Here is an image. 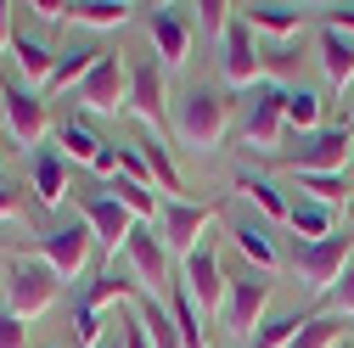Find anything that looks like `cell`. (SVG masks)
<instances>
[{"label": "cell", "mask_w": 354, "mask_h": 348, "mask_svg": "<svg viewBox=\"0 0 354 348\" xmlns=\"http://www.w3.org/2000/svg\"><path fill=\"white\" fill-rule=\"evenodd\" d=\"M57 292H62V276L46 264V258L17 253L12 264H6V315L34 320V315H46L51 303H57Z\"/></svg>", "instance_id": "cell-1"}, {"label": "cell", "mask_w": 354, "mask_h": 348, "mask_svg": "<svg viewBox=\"0 0 354 348\" xmlns=\"http://www.w3.org/2000/svg\"><path fill=\"white\" fill-rule=\"evenodd\" d=\"M225 124H231V102L219 90H208V84H192V90L174 102V135L186 146H197V152H214L219 135H225Z\"/></svg>", "instance_id": "cell-2"}, {"label": "cell", "mask_w": 354, "mask_h": 348, "mask_svg": "<svg viewBox=\"0 0 354 348\" xmlns=\"http://www.w3.org/2000/svg\"><path fill=\"white\" fill-rule=\"evenodd\" d=\"M292 174H337L343 163H354V135L337 129H309V135H292V146L276 152Z\"/></svg>", "instance_id": "cell-3"}, {"label": "cell", "mask_w": 354, "mask_h": 348, "mask_svg": "<svg viewBox=\"0 0 354 348\" xmlns=\"http://www.w3.org/2000/svg\"><path fill=\"white\" fill-rule=\"evenodd\" d=\"M348 258H354V231H332L321 242H298L292 247V270L309 292H326L343 270H348Z\"/></svg>", "instance_id": "cell-4"}, {"label": "cell", "mask_w": 354, "mask_h": 348, "mask_svg": "<svg viewBox=\"0 0 354 348\" xmlns=\"http://www.w3.org/2000/svg\"><path fill=\"white\" fill-rule=\"evenodd\" d=\"M118 258L129 270H136V281L152 292V298H169V287H174V276H169V247H163V236L152 231V225H129V236H124V247H118Z\"/></svg>", "instance_id": "cell-5"}, {"label": "cell", "mask_w": 354, "mask_h": 348, "mask_svg": "<svg viewBox=\"0 0 354 348\" xmlns=\"http://www.w3.org/2000/svg\"><path fill=\"white\" fill-rule=\"evenodd\" d=\"M91 247H96V236H91V225L79 220H62V225H51L46 236L34 242V258H46V264L57 270V276H79L84 264H91Z\"/></svg>", "instance_id": "cell-6"}, {"label": "cell", "mask_w": 354, "mask_h": 348, "mask_svg": "<svg viewBox=\"0 0 354 348\" xmlns=\"http://www.w3.org/2000/svg\"><path fill=\"white\" fill-rule=\"evenodd\" d=\"M264 309H270V281L264 276H225V309H219V326L225 331H253V326H264Z\"/></svg>", "instance_id": "cell-7"}, {"label": "cell", "mask_w": 354, "mask_h": 348, "mask_svg": "<svg viewBox=\"0 0 354 348\" xmlns=\"http://www.w3.org/2000/svg\"><path fill=\"white\" fill-rule=\"evenodd\" d=\"M73 102L84 107V113H118L124 102H129V68L107 51L91 73L79 79V90H73Z\"/></svg>", "instance_id": "cell-8"}, {"label": "cell", "mask_w": 354, "mask_h": 348, "mask_svg": "<svg viewBox=\"0 0 354 348\" xmlns=\"http://www.w3.org/2000/svg\"><path fill=\"white\" fill-rule=\"evenodd\" d=\"M208 220H214L208 208H197V202H186V197H163L158 225H152V231L163 236V247H169V253H180V258H186V253H197V247H203L197 236L208 231Z\"/></svg>", "instance_id": "cell-9"}, {"label": "cell", "mask_w": 354, "mask_h": 348, "mask_svg": "<svg viewBox=\"0 0 354 348\" xmlns=\"http://www.w3.org/2000/svg\"><path fill=\"white\" fill-rule=\"evenodd\" d=\"M73 202H79V220L91 225V236H96L102 247H113V253H118L136 220H129V213L107 197V186H79V191H73Z\"/></svg>", "instance_id": "cell-10"}, {"label": "cell", "mask_w": 354, "mask_h": 348, "mask_svg": "<svg viewBox=\"0 0 354 348\" xmlns=\"http://www.w3.org/2000/svg\"><path fill=\"white\" fill-rule=\"evenodd\" d=\"M0 113H6V124H12V135L34 152V146H46V102H39L34 90H23L17 79H6L0 84Z\"/></svg>", "instance_id": "cell-11"}, {"label": "cell", "mask_w": 354, "mask_h": 348, "mask_svg": "<svg viewBox=\"0 0 354 348\" xmlns=\"http://www.w3.org/2000/svg\"><path fill=\"white\" fill-rule=\"evenodd\" d=\"M287 129V90L270 79L253 84V102H248V146H276Z\"/></svg>", "instance_id": "cell-12"}, {"label": "cell", "mask_w": 354, "mask_h": 348, "mask_svg": "<svg viewBox=\"0 0 354 348\" xmlns=\"http://www.w3.org/2000/svg\"><path fill=\"white\" fill-rule=\"evenodd\" d=\"M180 287L192 292V303H197L203 315H219V309H225V270H219V253H214V247L186 253V276H180Z\"/></svg>", "instance_id": "cell-13"}, {"label": "cell", "mask_w": 354, "mask_h": 348, "mask_svg": "<svg viewBox=\"0 0 354 348\" xmlns=\"http://www.w3.org/2000/svg\"><path fill=\"white\" fill-rule=\"evenodd\" d=\"M236 17L253 28V34H270V46H281V39H298L309 12L304 6H287V0H253V6H236Z\"/></svg>", "instance_id": "cell-14"}, {"label": "cell", "mask_w": 354, "mask_h": 348, "mask_svg": "<svg viewBox=\"0 0 354 348\" xmlns=\"http://www.w3.org/2000/svg\"><path fill=\"white\" fill-rule=\"evenodd\" d=\"M28 191L39 208H57L68 197V157L62 146H34L28 152Z\"/></svg>", "instance_id": "cell-15"}, {"label": "cell", "mask_w": 354, "mask_h": 348, "mask_svg": "<svg viewBox=\"0 0 354 348\" xmlns=\"http://www.w3.org/2000/svg\"><path fill=\"white\" fill-rule=\"evenodd\" d=\"M129 113L141 124H163V62L158 57L129 62Z\"/></svg>", "instance_id": "cell-16"}, {"label": "cell", "mask_w": 354, "mask_h": 348, "mask_svg": "<svg viewBox=\"0 0 354 348\" xmlns=\"http://www.w3.org/2000/svg\"><path fill=\"white\" fill-rule=\"evenodd\" d=\"M219 68H225V79L231 84H259V73H264V57H259V46H253V28L242 23V17H231V28H225V57H219Z\"/></svg>", "instance_id": "cell-17"}, {"label": "cell", "mask_w": 354, "mask_h": 348, "mask_svg": "<svg viewBox=\"0 0 354 348\" xmlns=\"http://www.w3.org/2000/svg\"><path fill=\"white\" fill-rule=\"evenodd\" d=\"M147 34H152V51L163 57V68H180L186 62V23L174 6H147Z\"/></svg>", "instance_id": "cell-18"}, {"label": "cell", "mask_w": 354, "mask_h": 348, "mask_svg": "<svg viewBox=\"0 0 354 348\" xmlns=\"http://www.w3.org/2000/svg\"><path fill=\"white\" fill-rule=\"evenodd\" d=\"M102 57H107L102 46H91V39H73L68 51H57V68H51V79H46V90H51V96H57V90H79V79L91 73Z\"/></svg>", "instance_id": "cell-19"}, {"label": "cell", "mask_w": 354, "mask_h": 348, "mask_svg": "<svg viewBox=\"0 0 354 348\" xmlns=\"http://www.w3.org/2000/svg\"><path fill=\"white\" fill-rule=\"evenodd\" d=\"M287 225L298 231V242H321V236H332V225H337V208H326V202H315V197H292L287 202Z\"/></svg>", "instance_id": "cell-20"}, {"label": "cell", "mask_w": 354, "mask_h": 348, "mask_svg": "<svg viewBox=\"0 0 354 348\" xmlns=\"http://www.w3.org/2000/svg\"><path fill=\"white\" fill-rule=\"evenodd\" d=\"M231 242H236V253L248 258V264H259V276L276 270V242H270V231H264L259 220H231Z\"/></svg>", "instance_id": "cell-21"}, {"label": "cell", "mask_w": 354, "mask_h": 348, "mask_svg": "<svg viewBox=\"0 0 354 348\" xmlns=\"http://www.w3.org/2000/svg\"><path fill=\"white\" fill-rule=\"evenodd\" d=\"M113 298H118V303H124V298H129V303L141 298V281L124 276V258H118V253H113V264L96 270V281L84 287V303H91V309H102V303H113Z\"/></svg>", "instance_id": "cell-22"}, {"label": "cell", "mask_w": 354, "mask_h": 348, "mask_svg": "<svg viewBox=\"0 0 354 348\" xmlns=\"http://www.w3.org/2000/svg\"><path fill=\"white\" fill-rule=\"evenodd\" d=\"M12 62H17V73H23L28 84H46V79H51V68H57V57L46 51V39H34L28 28H17V34H12Z\"/></svg>", "instance_id": "cell-23"}, {"label": "cell", "mask_w": 354, "mask_h": 348, "mask_svg": "<svg viewBox=\"0 0 354 348\" xmlns=\"http://www.w3.org/2000/svg\"><path fill=\"white\" fill-rule=\"evenodd\" d=\"M107 197L129 213V220H141V225H158V197H152V186H141V180H124V174H113L107 180Z\"/></svg>", "instance_id": "cell-24"}, {"label": "cell", "mask_w": 354, "mask_h": 348, "mask_svg": "<svg viewBox=\"0 0 354 348\" xmlns=\"http://www.w3.org/2000/svg\"><path fill=\"white\" fill-rule=\"evenodd\" d=\"M321 68H326V79L337 84H354V39L348 34H337V28H326L321 23Z\"/></svg>", "instance_id": "cell-25"}, {"label": "cell", "mask_w": 354, "mask_h": 348, "mask_svg": "<svg viewBox=\"0 0 354 348\" xmlns=\"http://www.w3.org/2000/svg\"><path fill=\"white\" fill-rule=\"evenodd\" d=\"M136 315H141V326H147L152 348H186V342H180V331H174V315H169V303H163V298L141 292V298H136Z\"/></svg>", "instance_id": "cell-26"}, {"label": "cell", "mask_w": 354, "mask_h": 348, "mask_svg": "<svg viewBox=\"0 0 354 348\" xmlns=\"http://www.w3.org/2000/svg\"><path fill=\"white\" fill-rule=\"evenodd\" d=\"M163 303H169V315H174V331H180V342H186V348H208V337H203V309L192 303V292H186L180 281L169 287Z\"/></svg>", "instance_id": "cell-27"}, {"label": "cell", "mask_w": 354, "mask_h": 348, "mask_svg": "<svg viewBox=\"0 0 354 348\" xmlns=\"http://www.w3.org/2000/svg\"><path fill=\"white\" fill-rule=\"evenodd\" d=\"M136 6H124V0H73L68 6V23L73 28H118Z\"/></svg>", "instance_id": "cell-28"}, {"label": "cell", "mask_w": 354, "mask_h": 348, "mask_svg": "<svg viewBox=\"0 0 354 348\" xmlns=\"http://www.w3.org/2000/svg\"><path fill=\"white\" fill-rule=\"evenodd\" d=\"M136 146H141V157H147V174H152V180H158L169 197H180L186 180H180V168H174V157L163 152V141H136Z\"/></svg>", "instance_id": "cell-29"}, {"label": "cell", "mask_w": 354, "mask_h": 348, "mask_svg": "<svg viewBox=\"0 0 354 348\" xmlns=\"http://www.w3.org/2000/svg\"><path fill=\"white\" fill-rule=\"evenodd\" d=\"M337 342H343V320L337 315H309L287 348H337Z\"/></svg>", "instance_id": "cell-30"}, {"label": "cell", "mask_w": 354, "mask_h": 348, "mask_svg": "<svg viewBox=\"0 0 354 348\" xmlns=\"http://www.w3.org/2000/svg\"><path fill=\"white\" fill-rule=\"evenodd\" d=\"M287 129H298V135L321 129V96H315V90H304V84L287 90Z\"/></svg>", "instance_id": "cell-31"}, {"label": "cell", "mask_w": 354, "mask_h": 348, "mask_svg": "<svg viewBox=\"0 0 354 348\" xmlns=\"http://www.w3.org/2000/svg\"><path fill=\"white\" fill-rule=\"evenodd\" d=\"M236 191H242L248 202H259L270 220H287V197H281L270 180H264V174H236Z\"/></svg>", "instance_id": "cell-32"}, {"label": "cell", "mask_w": 354, "mask_h": 348, "mask_svg": "<svg viewBox=\"0 0 354 348\" xmlns=\"http://www.w3.org/2000/svg\"><path fill=\"white\" fill-rule=\"evenodd\" d=\"M309 315H281V320H264L259 331H253V348H287L292 337H298V326H304Z\"/></svg>", "instance_id": "cell-33"}, {"label": "cell", "mask_w": 354, "mask_h": 348, "mask_svg": "<svg viewBox=\"0 0 354 348\" xmlns=\"http://www.w3.org/2000/svg\"><path fill=\"white\" fill-rule=\"evenodd\" d=\"M298 191L315 197V202H326V208H337V202L348 197V186L337 180V174H298Z\"/></svg>", "instance_id": "cell-34"}, {"label": "cell", "mask_w": 354, "mask_h": 348, "mask_svg": "<svg viewBox=\"0 0 354 348\" xmlns=\"http://www.w3.org/2000/svg\"><path fill=\"white\" fill-rule=\"evenodd\" d=\"M321 303H326V315H354V258H348V270L321 292Z\"/></svg>", "instance_id": "cell-35"}, {"label": "cell", "mask_w": 354, "mask_h": 348, "mask_svg": "<svg viewBox=\"0 0 354 348\" xmlns=\"http://www.w3.org/2000/svg\"><path fill=\"white\" fill-rule=\"evenodd\" d=\"M73 337H79L84 348H96V342H102V309H91L84 298H79V309H73Z\"/></svg>", "instance_id": "cell-36"}, {"label": "cell", "mask_w": 354, "mask_h": 348, "mask_svg": "<svg viewBox=\"0 0 354 348\" xmlns=\"http://www.w3.org/2000/svg\"><path fill=\"white\" fill-rule=\"evenodd\" d=\"M118 337H124V348H152V337H147V326H141V315H136V303L118 309Z\"/></svg>", "instance_id": "cell-37"}, {"label": "cell", "mask_w": 354, "mask_h": 348, "mask_svg": "<svg viewBox=\"0 0 354 348\" xmlns=\"http://www.w3.org/2000/svg\"><path fill=\"white\" fill-rule=\"evenodd\" d=\"M231 12H236V6H225V0H203V6H197L203 28H208V34H219V39H225V28H231Z\"/></svg>", "instance_id": "cell-38"}, {"label": "cell", "mask_w": 354, "mask_h": 348, "mask_svg": "<svg viewBox=\"0 0 354 348\" xmlns=\"http://www.w3.org/2000/svg\"><path fill=\"white\" fill-rule=\"evenodd\" d=\"M0 348H28V326L17 315H0Z\"/></svg>", "instance_id": "cell-39"}, {"label": "cell", "mask_w": 354, "mask_h": 348, "mask_svg": "<svg viewBox=\"0 0 354 348\" xmlns=\"http://www.w3.org/2000/svg\"><path fill=\"white\" fill-rule=\"evenodd\" d=\"M326 28H337V34L354 39V6H326Z\"/></svg>", "instance_id": "cell-40"}, {"label": "cell", "mask_w": 354, "mask_h": 348, "mask_svg": "<svg viewBox=\"0 0 354 348\" xmlns=\"http://www.w3.org/2000/svg\"><path fill=\"white\" fill-rule=\"evenodd\" d=\"M12 46V6H0V51Z\"/></svg>", "instance_id": "cell-41"}, {"label": "cell", "mask_w": 354, "mask_h": 348, "mask_svg": "<svg viewBox=\"0 0 354 348\" xmlns=\"http://www.w3.org/2000/svg\"><path fill=\"white\" fill-rule=\"evenodd\" d=\"M12 213H17V197H12L6 186H0V220H12Z\"/></svg>", "instance_id": "cell-42"}, {"label": "cell", "mask_w": 354, "mask_h": 348, "mask_svg": "<svg viewBox=\"0 0 354 348\" xmlns=\"http://www.w3.org/2000/svg\"><path fill=\"white\" fill-rule=\"evenodd\" d=\"M96 348H124V337H118V331H107V337H102Z\"/></svg>", "instance_id": "cell-43"}, {"label": "cell", "mask_w": 354, "mask_h": 348, "mask_svg": "<svg viewBox=\"0 0 354 348\" xmlns=\"http://www.w3.org/2000/svg\"><path fill=\"white\" fill-rule=\"evenodd\" d=\"M348 213H354V202H348Z\"/></svg>", "instance_id": "cell-44"}]
</instances>
